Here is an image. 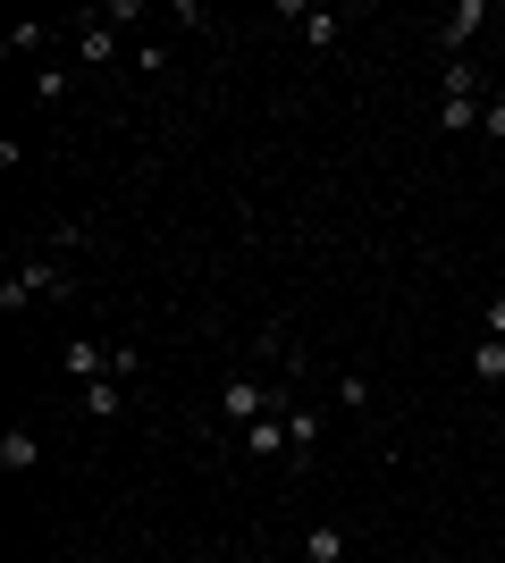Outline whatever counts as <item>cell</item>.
I'll return each mask as SVG.
<instances>
[{
	"label": "cell",
	"instance_id": "cell-5",
	"mask_svg": "<svg viewBox=\"0 0 505 563\" xmlns=\"http://www.w3.org/2000/svg\"><path fill=\"white\" fill-rule=\"evenodd\" d=\"M481 25H488V0H455V9L438 18V51H447V59H472V34H481Z\"/></svg>",
	"mask_w": 505,
	"mask_h": 563
},
{
	"label": "cell",
	"instance_id": "cell-18",
	"mask_svg": "<svg viewBox=\"0 0 505 563\" xmlns=\"http://www.w3.org/2000/svg\"><path fill=\"white\" fill-rule=\"evenodd\" d=\"M481 135H488V143H505V93H488V110H481Z\"/></svg>",
	"mask_w": 505,
	"mask_h": 563
},
{
	"label": "cell",
	"instance_id": "cell-8",
	"mask_svg": "<svg viewBox=\"0 0 505 563\" xmlns=\"http://www.w3.org/2000/svg\"><path fill=\"white\" fill-rule=\"evenodd\" d=\"M287 25H295L312 51H329L337 34H345V18H337V9H304V0H287Z\"/></svg>",
	"mask_w": 505,
	"mask_h": 563
},
{
	"label": "cell",
	"instance_id": "cell-3",
	"mask_svg": "<svg viewBox=\"0 0 505 563\" xmlns=\"http://www.w3.org/2000/svg\"><path fill=\"white\" fill-rule=\"evenodd\" d=\"M278 404H287V387H270V378L237 371L228 387H219V421H228V429H253V421H270Z\"/></svg>",
	"mask_w": 505,
	"mask_h": 563
},
{
	"label": "cell",
	"instance_id": "cell-21",
	"mask_svg": "<svg viewBox=\"0 0 505 563\" xmlns=\"http://www.w3.org/2000/svg\"><path fill=\"white\" fill-rule=\"evenodd\" d=\"M497 563H505V555H497Z\"/></svg>",
	"mask_w": 505,
	"mask_h": 563
},
{
	"label": "cell",
	"instance_id": "cell-7",
	"mask_svg": "<svg viewBox=\"0 0 505 563\" xmlns=\"http://www.w3.org/2000/svg\"><path fill=\"white\" fill-rule=\"evenodd\" d=\"M59 371H68L76 387H94V378H110V345H94V336H68V353H59Z\"/></svg>",
	"mask_w": 505,
	"mask_h": 563
},
{
	"label": "cell",
	"instance_id": "cell-1",
	"mask_svg": "<svg viewBox=\"0 0 505 563\" xmlns=\"http://www.w3.org/2000/svg\"><path fill=\"white\" fill-rule=\"evenodd\" d=\"M59 295H76V269L59 253H43V244L0 269V311H9V320H18L25 303H59Z\"/></svg>",
	"mask_w": 505,
	"mask_h": 563
},
{
	"label": "cell",
	"instance_id": "cell-2",
	"mask_svg": "<svg viewBox=\"0 0 505 563\" xmlns=\"http://www.w3.org/2000/svg\"><path fill=\"white\" fill-rule=\"evenodd\" d=\"M488 76L481 59H447V76H438V135H481V110H488Z\"/></svg>",
	"mask_w": 505,
	"mask_h": 563
},
{
	"label": "cell",
	"instance_id": "cell-13",
	"mask_svg": "<svg viewBox=\"0 0 505 563\" xmlns=\"http://www.w3.org/2000/svg\"><path fill=\"white\" fill-rule=\"evenodd\" d=\"M51 43H59V25H18L0 51H9V59H34V51H51Z\"/></svg>",
	"mask_w": 505,
	"mask_h": 563
},
{
	"label": "cell",
	"instance_id": "cell-9",
	"mask_svg": "<svg viewBox=\"0 0 505 563\" xmlns=\"http://www.w3.org/2000/svg\"><path fill=\"white\" fill-rule=\"evenodd\" d=\"M304 555L312 563H354V539H345L337 521H312V530H304Z\"/></svg>",
	"mask_w": 505,
	"mask_h": 563
},
{
	"label": "cell",
	"instance_id": "cell-12",
	"mask_svg": "<svg viewBox=\"0 0 505 563\" xmlns=\"http://www.w3.org/2000/svg\"><path fill=\"white\" fill-rule=\"evenodd\" d=\"M472 378H481V387H505V336H481V345H472Z\"/></svg>",
	"mask_w": 505,
	"mask_h": 563
},
{
	"label": "cell",
	"instance_id": "cell-19",
	"mask_svg": "<svg viewBox=\"0 0 505 563\" xmlns=\"http://www.w3.org/2000/svg\"><path fill=\"white\" fill-rule=\"evenodd\" d=\"M481 336H505V295H488V311H481Z\"/></svg>",
	"mask_w": 505,
	"mask_h": 563
},
{
	"label": "cell",
	"instance_id": "cell-20",
	"mask_svg": "<svg viewBox=\"0 0 505 563\" xmlns=\"http://www.w3.org/2000/svg\"><path fill=\"white\" fill-rule=\"evenodd\" d=\"M237 563H253V555H237Z\"/></svg>",
	"mask_w": 505,
	"mask_h": 563
},
{
	"label": "cell",
	"instance_id": "cell-15",
	"mask_svg": "<svg viewBox=\"0 0 505 563\" xmlns=\"http://www.w3.org/2000/svg\"><path fill=\"white\" fill-rule=\"evenodd\" d=\"M337 404H345V412H371V378L345 371V378H337Z\"/></svg>",
	"mask_w": 505,
	"mask_h": 563
},
{
	"label": "cell",
	"instance_id": "cell-6",
	"mask_svg": "<svg viewBox=\"0 0 505 563\" xmlns=\"http://www.w3.org/2000/svg\"><path fill=\"white\" fill-rule=\"evenodd\" d=\"M237 446L253 454V463H278V454H295V429H287V404L270 412V421H253V429H237Z\"/></svg>",
	"mask_w": 505,
	"mask_h": 563
},
{
	"label": "cell",
	"instance_id": "cell-14",
	"mask_svg": "<svg viewBox=\"0 0 505 563\" xmlns=\"http://www.w3.org/2000/svg\"><path fill=\"white\" fill-rule=\"evenodd\" d=\"M76 244H85V228H76V219H51V228H43V253H59V261H68Z\"/></svg>",
	"mask_w": 505,
	"mask_h": 563
},
{
	"label": "cell",
	"instance_id": "cell-10",
	"mask_svg": "<svg viewBox=\"0 0 505 563\" xmlns=\"http://www.w3.org/2000/svg\"><path fill=\"white\" fill-rule=\"evenodd\" d=\"M0 471H43V438H34V429H9V438H0Z\"/></svg>",
	"mask_w": 505,
	"mask_h": 563
},
{
	"label": "cell",
	"instance_id": "cell-4",
	"mask_svg": "<svg viewBox=\"0 0 505 563\" xmlns=\"http://www.w3.org/2000/svg\"><path fill=\"white\" fill-rule=\"evenodd\" d=\"M68 43H76V68H110V59H119V25L101 18V9H85V18L68 25Z\"/></svg>",
	"mask_w": 505,
	"mask_h": 563
},
{
	"label": "cell",
	"instance_id": "cell-16",
	"mask_svg": "<svg viewBox=\"0 0 505 563\" xmlns=\"http://www.w3.org/2000/svg\"><path fill=\"white\" fill-rule=\"evenodd\" d=\"M135 68H144V76H168V43H152V34H144V43H135Z\"/></svg>",
	"mask_w": 505,
	"mask_h": 563
},
{
	"label": "cell",
	"instance_id": "cell-17",
	"mask_svg": "<svg viewBox=\"0 0 505 563\" xmlns=\"http://www.w3.org/2000/svg\"><path fill=\"white\" fill-rule=\"evenodd\" d=\"M68 93V68H34V101H59Z\"/></svg>",
	"mask_w": 505,
	"mask_h": 563
},
{
	"label": "cell",
	"instance_id": "cell-11",
	"mask_svg": "<svg viewBox=\"0 0 505 563\" xmlns=\"http://www.w3.org/2000/svg\"><path fill=\"white\" fill-rule=\"evenodd\" d=\"M85 412H94V421H119L127 412V378H94V387H85Z\"/></svg>",
	"mask_w": 505,
	"mask_h": 563
}]
</instances>
